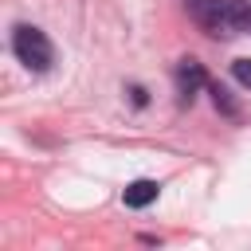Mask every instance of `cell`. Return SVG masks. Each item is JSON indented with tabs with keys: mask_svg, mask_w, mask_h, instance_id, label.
<instances>
[{
	"mask_svg": "<svg viewBox=\"0 0 251 251\" xmlns=\"http://www.w3.org/2000/svg\"><path fill=\"white\" fill-rule=\"evenodd\" d=\"M129 94H133V102H137V106H145V90H141V86H129Z\"/></svg>",
	"mask_w": 251,
	"mask_h": 251,
	"instance_id": "7",
	"label": "cell"
},
{
	"mask_svg": "<svg viewBox=\"0 0 251 251\" xmlns=\"http://www.w3.org/2000/svg\"><path fill=\"white\" fill-rule=\"evenodd\" d=\"M192 16L208 35H251V0H196Z\"/></svg>",
	"mask_w": 251,
	"mask_h": 251,
	"instance_id": "1",
	"label": "cell"
},
{
	"mask_svg": "<svg viewBox=\"0 0 251 251\" xmlns=\"http://www.w3.org/2000/svg\"><path fill=\"white\" fill-rule=\"evenodd\" d=\"M157 192H161V184L149 180V176H141V180H129V184H126L122 200H126V208H145V204L157 200Z\"/></svg>",
	"mask_w": 251,
	"mask_h": 251,
	"instance_id": "4",
	"label": "cell"
},
{
	"mask_svg": "<svg viewBox=\"0 0 251 251\" xmlns=\"http://www.w3.org/2000/svg\"><path fill=\"white\" fill-rule=\"evenodd\" d=\"M204 86V67L196 63V59H180L176 63V90H180V98L184 102H192V94Z\"/></svg>",
	"mask_w": 251,
	"mask_h": 251,
	"instance_id": "3",
	"label": "cell"
},
{
	"mask_svg": "<svg viewBox=\"0 0 251 251\" xmlns=\"http://www.w3.org/2000/svg\"><path fill=\"white\" fill-rule=\"evenodd\" d=\"M212 98H216V106H220L224 114H235V102L227 98V90H224V86H212Z\"/></svg>",
	"mask_w": 251,
	"mask_h": 251,
	"instance_id": "6",
	"label": "cell"
},
{
	"mask_svg": "<svg viewBox=\"0 0 251 251\" xmlns=\"http://www.w3.org/2000/svg\"><path fill=\"white\" fill-rule=\"evenodd\" d=\"M231 75H235V82H243L251 90V59H235L231 63Z\"/></svg>",
	"mask_w": 251,
	"mask_h": 251,
	"instance_id": "5",
	"label": "cell"
},
{
	"mask_svg": "<svg viewBox=\"0 0 251 251\" xmlns=\"http://www.w3.org/2000/svg\"><path fill=\"white\" fill-rule=\"evenodd\" d=\"M12 51H16V59H20L27 71H35V75L51 71V63H55L51 39H47L39 27H31V24H20V27L12 31Z\"/></svg>",
	"mask_w": 251,
	"mask_h": 251,
	"instance_id": "2",
	"label": "cell"
}]
</instances>
